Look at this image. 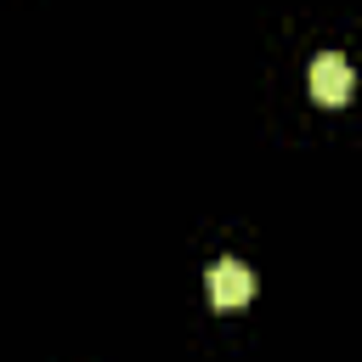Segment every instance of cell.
Returning a JSON list of instances; mask_svg holds the SVG:
<instances>
[{
  "label": "cell",
  "mask_w": 362,
  "mask_h": 362,
  "mask_svg": "<svg viewBox=\"0 0 362 362\" xmlns=\"http://www.w3.org/2000/svg\"><path fill=\"white\" fill-rule=\"evenodd\" d=\"M311 96L322 102V107H345L351 102V90H356V74H351V62L339 57V51H322V57H311Z\"/></svg>",
  "instance_id": "cell-1"
},
{
  "label": "cell",
  "mask_w": 362,
  "mask_h": 362,
  "mask_svg": "<svg viewBox=\"0 0 362 362\" xmlns=\"http://www.w3.org/2000/svg\"><path fill=\"white\" fill-rule=\"evenodd\" d=\"M204 277H209V300H215L221 311H238V305H249V294H255V272H249L243 260H215Z\"/></svg>",
  "instance_id": "cell-2"
}]
</instances>
